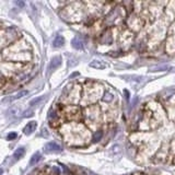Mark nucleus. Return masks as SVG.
<instances>
[{
	"label": "nucleus",
	"instance_id": "15",
	"mask_svg": "<svg viewBox=\"0 0 175 175\" xmlns=\"http://www.w3.org/2000/svg\"><path fill=\"white\" fill-rule=\"evenodd\" d=\"M16 137H18V135H16V133H10V134L7 136V139L8 140H14Z\"/></svg>",
	"mask_w": 175,
	"mask_h": 175
},
{
	"label": "nucleus",
	"instance_id": "19",
	"mask_svg": "<svg viewBox=\"0 0 175 175\" xmlns=\"http://www.w3.org/2000/svg\"><path fill=\"white\" fill-rule=\"evenodd\" d=\"M3 174V170H2V168H0V175H2Z\"/></svg>",
	"mask_w": 175,
	"mask_h": 175
},
{
	"label": "nucleus",
	"instance_id": "16",
	"mask_svg": "<svg viewBox=\"0 0 175 175\" xmlns=\"http://www.w3.org/2000/svg\"><path fill=\"white\" fill-rule=\"evenodd\" d=\"M124 93H125V94H126V100H127V101H129V100H130V96H129V95H130V94H129V92H128L127 90H125Z\"/></svg>",
	"mask_w": 175,
	"mask_h": 175
},
{
	"label": "nucleus",
	"instance_id": "17",
	"mask_svg": "<svg viewBox=\"0 0 175 175\" xmlns=\"http://www.w3.org/2000/svg\"><path fill=\"white\" fill-rule=\"evenodd\" d=\"M33 115V112L31 111V112H25L24 113V117H28V116H32Z\"/></svg>",
	"mask_w": 175,
	"mask_h": 175
},
{
	"label": "nucleus",
	"instance_id": "8",
	"mask_svg": "<svg viewBox=\"0 0 175 175\" xmlns=\"http://www.w3.org/2000/svg\"><path fill=\"white\" fill-rule=\"evenodd\" d=\"M171 69V66L169 65H160V66H154V67L150 68V71L153 72V71H166V70Z\"/></svg>",
	"mask_w": 175,
	"mask_h": 175
},
{
	"label": "nucleus",
	"instance_id": "18",
	"mask_svg": "<svg viewBox=\"0 0 175 175\" xmlns=\"http://www.w3.org/2000/svg\"><path fill=\"white\" fill-rule=\"evenodd\" d=\"M16 4H18V6H20V7H23V6H24V3H23L22 1H18V2H16Z\"/></svg>",
	"mask_w": 175,
	"mask_h": 175
},
{
	"label": "nucleus",
	"instance_id": "9",
	"mask_svg": "<svg viewBox=\"0 0 175 175\" xmlns=\"http://www.w3.org/2000/svg\"><path fill=\"white\" fill-rule=\"evenodd\" d=\"M24 153H25V149L24 148H19V149L16 150V152L13 153V158H14V160H19L24 156Z\"/></svg>",
	"mask_w": 175,
	"mask_h": 175
},
{
	"label": "nucleus",
	"instance_id": "1",
	"mask_svg": "<svg viewBox=\"0 0 175 175\" xmlns=\"http://www.w3.org/2000/svg\"><path fill=\"white\" fill-rule=\"evenodd\" d=\"M45 151L46 152H60L61 147L56 142H48L45 146Z\"/></svg>",
	"mask_w": 175,
	"mask_h": 175
},
{
	"label": "nucleus",
	"instance_id": "2",
	"mask_svg": "<svg viewBox=\"0 0 175 175\" xmlns=\"http://www.w3.org/2000/svg\"><path fill=\"white\" fill-rule=\"evenodd\" d=\"M36 126H37L36 121H30L29 124H28L25 127H24V129H23V133H24L25 135H31L33 131H35V129H36Z\"/></svg>",
	"mask_w": 175,
	"mask_h": 175
},
{
	"label": "nucleus",
	"instance_id": "12",
	"mask_svg": "<svg viewBox=\"0 0 175 175\" xmlns=\"http://www.w3.org/2000/svg\"><path fill=\"white\" fill-rule=\"evenodd\" d=\"M45 99V95H42V96H38V98H35L34 100H32L31 102H30V106H34V105H37Z\"/></svg>",
	"mask_w": 175,
	"mask_h": 175
},
{
	"label": "nucleus",
	"instance_id": "14",
	"mask_svg": "<svg viewBox=\"0 0 175 175\" xmlns=\"http://www.w3.org/2000/svg\"><path fill=\"white\" fill-rule=\"evenodd\" d=\"M102 100L104 102H111L112 100H113V94L112 93H108V92H105L104 93V96L102 98Z\"/></svg>",
	"mask_w": 175,
	"mask_h": 175
},
{
	"label": "nucleus",
	"instance_id": "13",
	"mask_svg": "<svg viewBox=\"0 0 175 175\" xmlns=\"http://www.w3.org/2000/svg\"><path fill=\"white\" fill-rule=\"evenodd\" d=\"M101 42H102L103 44H109L112 42V36L111 34L108 33V34H105L104 36H103V38L101 39Z\"/></svg>",
	"mask_w": 175,
	"mask_h": 175
},
{
	"label": "nucleus",
	"instance_id": "7",
	"mask_svg": "<svg viewBox=\"0 0 175 175\" xmlns=\"http://www.w3.org/2000/svg\"><path fill=\"white\" fill-rule=\"evenodd\" d=\"M71 45H72L73 48H76V49H82L83 48V42L78 37H74L71 41Z\"/></svg>",
	"mask_w": 175,
	"mask_h": 175
},
{
	"label": "nucleus",
	"instance_id": "10",
	"mask_svg": "<svg viewBox=\"0 0 175 175\" xmlns=\"http://www.w3.org/2000/svg\"><path fill=\"white\" fill-rule=\"evenodd\" d=\"M39 160H41V154L39 153H34L30 160V166H33L35 164H37V162H39Z\"/></svg>",
	"mask_w": 175,
	"mask_h": 175
},
{
	"label": "nucleus",
	"instance_id": "4",
	"mask_svg": "<svg viewBox=\"0 0 175 175\" xmlns=\"http://www.w3.org/2000/svg\"><path fill=\"white\" fill-rule=\"evenodd\" d=\"M65 44V38L61 36V35H57L56 37H55L54 42H53V45H54V47L56 48H59V47H63Z\"/></svg>",
	"mask_w": 175,
	"mask_h": 175
},
{
	"label": "nucleus",
	"instance_id": "3",
	"mask_svg": "<svg viewBox=\"0 0 175 175\" xmlns=\"http://www.w3.org/2000/svg\"><path fill=\"white\" fill-rule=\"evenodd\" d=\"M90 67L95 68V69H105V68L107 67V65L105 64L104 61L93 60V61H91V63H90Z\"/></svg>",
	"mask_w": 175,
	"mask_h": 175
},
{
	"label": "nucleus",
	"instance_id": "6",
	"mask_svg": "<svg viewBox=\"0 0 175 175\" xmlns=\"http://www.w3.org/2000/svg\"><path fill=\"white\" fill-rule=\"evenodd\" d=\"M29 94V91H25V90H23V91H20L18 94H16V95L13 96V98H10L9 100H3V102H7V101H16V100H19L21 99V98H23V96H25Z\"/></svg>",
	"mask_w": 175,
	"mask_h": 175
},
{
	"label": "nucleus",
	"instance_id": "11",
	"mask_svg": "<svg viewBox=\"0 0 175 175\" xmlns=\"http://www.w3.org/2000/svg\"><path fill=\"white\" fill-rule=\"evenodd\" d=\"M102 137H103V131L102 130L95 131V133L93 134V137H92L93 142H99L100 140L102 139Z\"/></svg>",
	"mask_w": 175,
	"mask_h": 175
},
{
	"label": "nucleus",
	"instance_id": "5",
	"mask_svg": "<svg viewBox=\"0 0 175 175\" xmlns=\"http://www.w3.org/2000/svg\"><path fill=\"white\" fill-rule=\"evenodd\" d=\"M61 64V58L58 56V57H55L51 59V66H49V69L51 70H54L56 69V68H58L59 66H60Z\"/></svg>",
	"mask_w": 175,
	"mask_h": 175
}]
</instances>
